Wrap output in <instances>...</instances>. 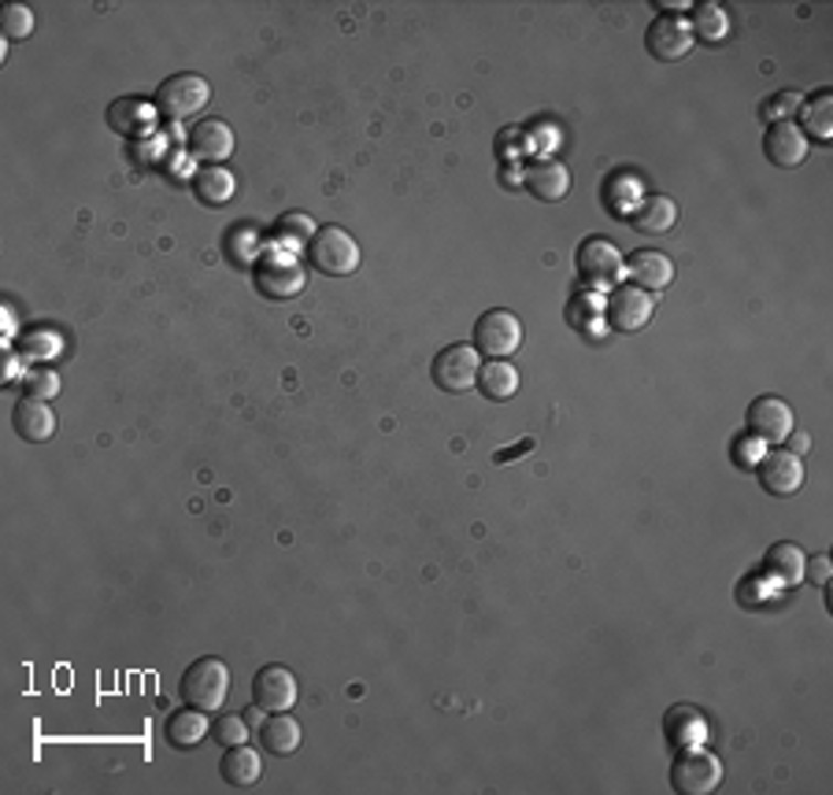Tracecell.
<instances>
[{
	"label": "cell",
	"mask_w": 833,
	"mask_h": 795,
	"mask_svg": "<svg viewBox=\"0 0 833 795\" xmlns=\"http://www.w3.org/2000/svg\"><path fill=\"white\" fill-rule=\"evenodd\" d=\"M800 104H804L800 93H778V97L763 104V119L767 123H789V115H793Z\"/></svg>",
	"instance_id": "34"
},
{
	"label": "cell",
	"mask_w": 833,
	"mask_h": 795,
	"mask_svg": "<svg viewBox=\"0 0 833 795\" xmlns=\"http://www.w3.org/2000/svg\"><path fill=\"white\" fill-rule=\"evenodd\" d=\"M723 784L719 755L704 748H682V755L671 766V788L678 795H708Z\"/></svg>",
	"instance_id": "5"
},
{
	"label": "cell",
	"mask_w": 833,
	"mask_h": 795,
	"mask_svg": "<svg viewBox=\"0 0 833 795\" xmlns=\"http://www.w3.org/2000/svg\"><path fill=\"white\" fill-rule=\"evenodd\" d=\"M252 699H256V707H263L267 714H282V710H289L293 703L300 699V681L297 674L289 670V666H263L256 674V681H252Z\"/></svg>",
	"instance_id": "11"
},
{
	"label": "cell",
	"mask_w": 833,
	"mask_h": 795,
	"mask_svg": "<svg viewBox=\"0 0 833 795\" xmlns=\"http://www.w3.org/2000/svg\"><path fill=\"white\" fill-rule=\"evenodd\" d=\"M745 426L759 444H782L793 433V407L782 396H756L745 411Z\"/></svg>",
	"instance_id": "9"
},
{
	"label": "cell",
	"mask_w": 833,
	"mask_h": 795,
	"mask_svg": "<svg viewBox=\"0 0 833 795\" xmlns=\"http://www.w3.org/2000/svg\"><path fill=\"white\" fill-rule=\"evenodd\" d=\"M800 130L811 134L822 145L833 137V93L830 89H819L815 97L804 100V126H800Z\"/></svg>",
	"instance_id": "27"
},
{
	"label": "cell",
	"mask_w": 833,
	"mask_h": 795,
	"mask_svg": "<svg viewBox=\"0 0 833 795\" xmlns=\"http://www.w3.org/2000/svg\"><path fill=\"white\" fill-rule=\"evenodd\" d=\"M689 26H693V38L700 34L704 41H719V38H726V26L730 23H726V12L719 4H700Z\"/></svg>",
	"instance_id": "28"
},
{
	"label": "cell",
	"mask_w": 833,
	"mask_h": 795,
	"mask_svg": "<svg viewBox=\"0 0 833 795\" xmlns=\"http://www.w3.org/2000/svg\"><path fill=\"white\" fill-rule=\"evenodd\" d=\"M178 696H182L186 707H197L204 714L212 710H223L226 696H230V670L223 659L208 655V659H197L193 666H186L182 681H178Z\"/></svg>",
	"instance_id": "1"
},
{
	"label": "cell",
	"mask_w": 833,
	"mask_h": 795,
	"mask_svg": "<svg viewBox=\"0 0 833 795\" xmlns=\"http://www.w3.org/2000/svg\"><path fill=\"white\" fill-rule=\"evenodd\" d=\"M300 722H293V718L282 710V714H271L267 722L260 725V744L271 751V755H293V751L300 748Z\"/></svg>",
	"instance_id": "23"
},
{
	"label": "cell",
	"mask_w": 833,
	"mask_h": 795,
	"mask_svg": "<svg viewBox=\"0 0 833 795\" xmlns=\"http://www.w3.org/2000/svg\"><path fill=\"white\" fill-rule=\"evenodd\" d=\"M152 115H156V104H152V108H145L141 100H115L108 119H112L115 130H130L134 123H152Z\"/></svg>",
	"instance_id": "30"
},
{
	"label": "cell",
	"mask_w": 833,
	"mask_h": 795,
	"mask_svg": "<svg viewBox=\"0 0 833 795\" xmlns=\"http://www.w3.org/2000/svg\"><path fill=\"white\" fill-rule=\"evenodd\" d=\"M12 430L27 444H45L52 433H56V411L49 407V400H38L27 392V396L15 400V407H12Z\"/></svg>",
	"instance_id": "14"
},
{
	"label": "cell",
	"mask_w": 833,
	"mask_h": 795,
	"mask_svg": "<svg viewBox=\"0 0 833 795\" xmlns=\"http://www.w3.org/2000/svg\"><path fill=\"white\" fill-rule=\"evenodd\" d=\"M656 315V296L637 289V285H615L604 304V318L611 322V330L619 333H637L645 330Z\"/></svg>",
	"instance_id": "7"
},
{
	"label": "cell",
	"mask_w": 833,
	"mask_h": 795,
	"mask_svg": "<svg viewBox=\"0 0 833 795\" xmlns=\"http://www.w3.org/2000/svg\"><path fill=\"white\" fill-rule=\"evenodd\" d=\"M785 441L793 444V448H789L793 455H808V448H811V437H808V433H789Z\"/></svg>",
	"instance_id": "37"
},
{
	"label": "cell",
	"mask_w": 833,
	"mask_h": 795,
	"mask_svg": "<svg viewBox=\"0 0 833 795\" xmlns=\"http://www.w3.org/2000/svg\"><path fill=\"white\" fill-rule=\"evenodd\" d=\"M526 189L545 204H556V200L571 193V171L560 159H537V163L526 167Z\"/></svg>",
	"instance_id": "17"
},
{
	"label": "cell",
	"mask_w": 833,
	"mask_h": 795,
	"mask_svg": "<svg viewBox=\"0 0 833 795\" xmlns=\"http://www.w3.org/2000/svg\"><path fill=\"white\" fill-rule=\"evenodd\" d=\"M193 189H197L200 204L223 208V204H230V200H234L238 182H234V174H230L226 167H204V171L193 178Z\"/></svg>",
	"instance_id": "26"
},
{
	"label": "cell",
	"mask_w": 833,
	"mask_h": 795,
	"mask_svg": "<svg viewBox=\"0 0 833 795\" xmlns=\"http://www.w3.org/2000/svg\"><path fill=\"white\" fill-rule=\"evenodd\" d=\"M189 148H193L197 159H204L208 167H219L234 156V130L223 119H204L189 134Z\"/></svg>",
	"instance_id": "16"
},
{
	"label": "cell",
	"mask_w": 833,
	"mask_h": 795,
	"mask_svg": "<svg viewBox=\"0 0 833 795\" xmlns=\"http://www.w3.org/2000/svg\"><path fill=\"white\" fill-rule=\"evenodd\" d=\"M626 274H630V282H634L637 289L663 293L674 282V263L663 256V252L641 248V252H634V256L626 259Z\"/></svg>",
	"instance_id": "18"
},
{
	"label": "cell",
	"mask_w": 833,
	"mask_h": 795,
	"mask_svg": "<svg viewBox=\"0 0 833 795\" xmlns=\"http://www.w3.org/2000/svg\"><path fill=\"white\" fill-rule=\"evenodd\" d=\"M804 566H808V555H804V548L793 544V540H782V544H774L771 551H767V570H771L782 585L804 581Z\"/></svg>",
	"instance_id": "25"
},
{
	"label": "cell",
	"mask_w": 833,
	"mask_h": 795,
	"mask_svg": "<svg viewBox=\"0 0 833 795\" xmlns=\"http://www.w3.org/2000/svg\"><path fill=\"white\" fill-rule=\"evenodd\" d=\"M204 104H212V86L200 74H171L160 89H156V112L171 123L193 119L197 112H204Z\"/></svg>",
	"instance_id": "2"
},
{
	"label": "cell",
	"mask_w": 833,
	"mask_h": 795,
	"mask_svg": "<svg viewBox=\"0 0 833 795\" xmlns=\"http://www.w3.org/2000/svg\"><path fill=\"white\" fill-rule=\"evenodd\" d=\"M241 718H245V725H249V729H256V733H260V725L267 722V710H263V707H252V710H245V714H241Z\"/></svg>",
	"instance_id": "36"
},
{
	"label": "cell",
	"mask_w": 833,
	"mask_h": 795,
	"mask_svg": "<svg viewBox=\"0 0 833 795\" xmlns=\"http://www.w3.org/2000/svg\"><path fill=\"white\" fill-rule=\"evenodd\" d=\"M208 733H212V725H208V714L197 707L189 710H178V714H171V722H167V744L171 748H197L200 740H204Z\"/></svg>",
	"instance_id": "24"
},
{
	"label": "cell",
	"mask_w": 833,
	"mask_h": 795,
	"mask_svg": "<svg viewBox=\"0 0 833 795\" xmlns=\"http://www.w3.org/2000/svg\"><path fill=\"white\" fill-rule=\"evenodd\" d=\"M763 152L774 167L793 171L808 159V134L797 123H771V130L763 137Z\"/></svg>",
	"instance_id": "15"
},
{
	"label": "cell",
	"mask_w": 833,
	"mask_h": 795,
	"mask_svg": "<svg viewBox=\"0 0 833 795\" xmlns=\"http://www.w3.org/2000/svg\"><path fill=\"white\" fill-rule=\"evenodd\" d=\"M0 26H4V38L23 41V38L34 34V12L23 8V4H8L4 15H0Z\"/></svg>",
	"instance_id": "31"
},
{
	"label": "cell",
	"mask_w": 833,
	"mask_h": 795,
	"mask_svg": "<svg viewBox=\"0 0 833 795\" xmlns=\"http://www.w3.org/2000/svg\"><path fill=\"white\" fill-rule=\"evenodd\" d=\"M219 773H223V781L230 784V788H252L263 773V759L249 744L226 748L223 762H219Z\"/></svg>",
	"instance_id": "22"
},
{
	"label": "cell",
	"mask_w": 833,
	"mask_h": 795,
	"mask_svg": "<svg viewBox=\"0 0 833 795\" xmlns=\"http://www.w3.org/2000/svg\"><path fill=\"white\" fill-rule=\"evenodd\" d=\"M663 729H667V740L671 748H700V740L708 736V722H704V714L697 707H671L667 718H663Z\"/></svg>",
	"instance_id": "19"
},
{
	"label": "cell",
	"mask_w": 833,
	"mask_h": 795,
	"mask_svg": "<svg viewBox=\"0 0 833 795\" xmlns=\"http://www.w3.org/2000/svg\"><path fill=\"white\" fill-rule=\"evenodd\" d=\"M308 256L315 267H319L323 274H330V278H349V274L360 271L363 252H360V245H356L352 233H345L337 226H323L312 237Z\"/></svg>",
	"instance_id": "3"
},
{
	"label": "cell",
	"mask_w": 833,
	"mask_h": 795,
	"mask_svg": "<svg viewBox=\"0 0 833 795\" xmlns=\"http://www.w3.org/2000/svg\"><path fill=\"white\" fill-rule=\"evenodd\" d=\"M256 285L260 293L274 296V300H289V296H297L304 285H308V274H304L297 252H271V256H263L260 271H256Z\"/></svg>",
	"instance_id": "10"
},
{
	"label": "cell",
	"mask_w": 833,
	"mask_h": 795,
	"mask_svg": "<svg viewBox=\"0 0 833 795\" xmlns=\"http://www.w3.org/2000/svg\"><path fill=\"white\" fill-rule=\"evenodd\" d=\"M578 278L589 289H615V282L626 278V256L619 252L615 241L589 237L578 248Z\"/></svg>",
	"instance_id": "4"
},
{
	"label": "cell",
	"mask_w": 833,
	"mask_h": 795,
	"mask_svg": "<svg viewBox=\"0 0 833 795\" xmlns=\"http://www.w3.org/2000/svg\"><path fill=\"white\" fill-rule=\"evenodd\" d=\"M212 736L223 748H238V744H245V740H249V725H245V718H241V714H223L212 725Z\"/></svg>",
	"instance_id": "32"
},
{
	"label": "cell",
	"mask_w": 833,
	"mask_h": 795,
	"mask_svg": "<svg viewBox=\"0 0 833 795\" xmlns=\"http://www.w3.org/2000/svg\"><path fill=\"white\" fill-rule=\"evenodd\" d=\"M804 577L811 581V585L826 589L830 585V555H811L804 566Z\"/></svg>",
	"instance_id": "35"
},
{
	"label": "cell",
	"mask_w": 833,
	"mask_h": 795,
	"mask_svg": "<svg viewBox=\"0 0 833 795\" xmlns=\"http://www.w3.org/2000/svg\"><path fill=\"white\" fill-rule=\"evenodd\" d=\"M315 233H319L315 230V222L308 215H297V211L278 222V241H282V248H289V252H297L304 241L315 237Z\"/></svg>",
	"instance_id": "29"
},
{
	"label": "cell",
	"mask_w": 833,
	"mask_h": 795,
	"mask_svg": "<svg viewBox=\"0 0 833 795\" xmlns=\"http://www.w3.org/2000/svg\"><path fill=\"white\" fill-rule=\"evenodd\" d=\"M478 348L474 344H449L441 348L434 367H430V374H434L437 389L445 392H471L474 385H478Z\"/></svg>",
	"instance_id": "8"
},
{
	"label": "cell",
	"mask_w": 833,
	"mask_h": 795,
	"mask_svg": "<svg viewBox=\"0 0 833 795\" xmlns=\"http://www.w3.org/2000/svg\"><path fill=\"white\" fill-rule=\"evenodd\" d=\"M478 392L493 404H504L519 392V370H515L508 359H489L478 370Z\"/></svg>",
	"instance_id": "21"
},
{
	"label": "cell",
	"mask_w": 833,
	"mask_h": 795,
	"mask_svg": "<svg viewBox=\"0 0 833 795\" xmlns=\"http://www.w3.org/2000/svg\"><path fill=\"white\" fill-rule=\"evenodd\" d=\"M759 485L771 496H793L804 489V459L785 448H771L759 455Z\"/></svg>",
	"instance_id": "13"
},
{
	"label": "cell",
	"mask_w": 833,
	"mask_h": 795,
	"mask_svg": "<svg viewBox=\"0 0 833 795\" xmlns=\"http://www.w3.org/2000/svg\"><path fill=\"white\" fill-rule=\"evenodd\" d=\"M693 45H697V38H693L689 19H682V15H660L656 23L649 26V34H645L649 56H656L663 63L685 60L693 52Z\"/></svg>",
	"instance_id": "12"
},
{
	"label": "cell",
	"mask_w": 833,
	"mask_h": 795,
	"mask_svg": "<svg viewBox=\"0 0 833 795\" xmlns=\"http://www.w3.org/2000/svg\"><path fill=\"white\" fill-rule=\"evenodd\" d=\"M674 222H678V208H674V200L663 193L645 197L634 211H630V226H634L637 233H667Z\"/></svg>",
	"instance_id": "20"
},
{
	"label": "cell",
	"mask_w": 833,
	"mask_h": 795,
	"mask_svg": "<svg viewBox=\"0 0 833 795\" xmlns=\"http://www.w3.org/2000/svg\"><path fill=\"white\" fill-rule=\"evenodd\" d=\"M27 392H30V396H38V400H52L60 392V374H56V370H49V367L30 370V374H27Z\"/></svg>",
	"instance_id": "33"
},
{
	"label": "cell",
	"mask_w": 833,
	"mask_h": 795,
	"mask_svg": "<svg viewBox=\"0 0 833 795\" xmlns=\"http://www.w3.org/2000/svg\"><path fill=\"white\" fill-rule=\"evenodd\" d=\"M523 344V322L508 307H493L474 322V348L489 359H508Z\"/></svg>",
	"instance_id": "6"
}]
</instances>
